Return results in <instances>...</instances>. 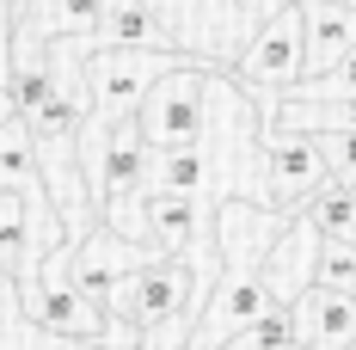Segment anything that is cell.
I'll return each mask as SVG.
<instances>
[{"instance_id": "obj_19", "label": "cell", "mask_w": 356, "mask_h": 350, "mask_svg": "<svg viewBox=\"0 0 356 350\" xmlns=\"http://www.w3.org/2000/svg\"><path fill=\"white\" fill-rule=\"evenodd\" d=\"M320 283L356 295V240H332V234H325V246H320Z\"/></svg>"}, {"instance_id": "obj_10", "label": "cell", "mask_w": 356, "mask_h": 350, "mask_svg": "<svg viewBox=\"0 0 356 350\" xmlns=\"http://www.w3.org/2000/svg\"><path fill=\"white\" fill-rule=\"evenodd\" d=\"M283 228H289V209L246 203V197L215 203V246H221V264L227 271H264V252L277 246Z\"/></svg>"}, {"instance_id": "obj_18", "label": "cell", "mask_w": 356, "mask_h": 350, "mask_svg": "<svg viewBox=\"0 0 356 350\" xmlns=\"http://www.w3.org/2000/svg\"><path fill=\"white\" fill-rule=\"evenodd\" d=\"M344 93H356V49L338 68H325V74H301L283 99H344Z\"/></svg>"}, {"instance_id": "obj_23", "label": "cell", "mask_w": 356, "mask_h": 350, "mask_svg": "<svg viewBox=\"0 0 356 350\" xmlns=\"http://www.w3.org/2000/svg\"><path fill=\"white\" fill-rule=\"evenodd\" d=\"M295 350H301V344H295Z\"/></svg>"}, {"instance_id": "obj_7", "label": "cell", "mask_w": 356, "mask_h": 350, "mask_svg": "<svg viewBox=\"0 0 356 350\" xmlns=\"http://www.w3.org/2000/svg\"><path fill=\"white\" fill-rule=\"evenodd\" d=\"M264 178H270V203L277 209H307L332 184V166H325L320 136L307 129H283V123H264Z\"/></svg>"}, {"instance_id": "obj_14", "label": "cell", "mask_w": 356, "mask_h": 350, "mask_svg": "<svg viewBox=\"0 0 356 350\" xmlns=\"http://www.w3.org/2000/svg\"><path fill=\"white\" fill-rule=\"evenodd\" d=\"M43 184V160H37V136L31 123L13 111L0 123V191H37Z\"/></svg>"}, {"instance_id": "obj_1", "label": "cell", "mask_w": 356, "mask_h": 350, "mask_svg": "<svg viewBox=\"0 0 356 350\" xmlns=\"http://www.w3.org/2000/svg\"><path fill=\"white\" fill-rule=\"evenodd\" d=\"M147 6L172 49L209 62V68H234L240 49L258 37V25L295 0H147Z\"/></svg>"}, {"instance_id": "obj_8", "label": "cell", "mask_w": 356, "mask_h": 350, "mask_svg": "<svg viewBox=\"0 0 356 350\" xmlns=\"http://www.w3.org/2000/svg\"><path fill=\"white\" fill-rule=\"evenodd\" d=\"M270 308H277V295H270L264 271H221L215 295L203 301V314H197L191 350H227V344L252 326V319H264Z\"/></svg>"}, {"instance_id": "obj_13", "label": "cell", "mask_w": 356, "mask_h": 350, "mask_svg": "<svg viewBox=\"0 0 356 350\" xmlns=\"http://www.w3.org/2000/svg\"><path fill=\"white\" fill-rule=\"evenodd\" d=\"M99 25H105V0H31L19 19V37H31V43L99 37Z\"/></svg>"}, {"instance_id": "obj_11", "label": "cell", "mask_w": 356, "mask_h": 350, "mask_svg": "<svg viewBox=\"0 0 356 350\" xmlns=\"http://www.w3.org/2000/svg\"><path fill=\"white\" fill-rule=\"evenodd\" d=\"M295 344L301 350H350L356 344V295L314 283L295 308Z\"/></svg>"}, {"instance_id": "obj_16", "label": "cell", "mask_w": 356, "mask_h": 350, "mask_svg": "<svg viewBox=\"0 0 356 350\" xmlns=\"http://www.w3.org/2000/svg\"><path fill=\"white\" fill-rule=\"evenodd\" d=\"M307 215L320 221V228L332 234V240H356V191L344 184V178H332V184H325L320 197L307 203Z\"/></svg>"}, {"instance_id": "obj_3", "label": "cell", "mask_w": 356, "mask_h": 350, "mask_svg": "<svg viewBox=\"0 0 356 350\" xmlns=\"http://www.w3.org/2000/svg\"><path fill=\"white\" fill-rule=\"evenodd\" d=\"M184 62V49H166V43H92L86 56V93H92V111L86 117H136L142 99L154 93V80L166 68Z\"/></svg>"}, {"instance_id": "obj_5", "label": "cell", "mask_w": 356, "mask_h": 350, "mask_svg": "<svg viewBox=\"0 0 356 350\" xmlns=\"http://www.w3.org/2000/svg\"><path fill=\"white\" fill-rule=\"evenodd\" d=\"M203 117H209V62H197V56H184L178 68L160 74L154 93L142 99V111H136V123H142V136H147L154 154L160 148L203 141Z\"/></svg>"}, {"instance_id": "obj_4", "label": "cell", "mask_w": 356, "mask_h": 350, "mask_svg": "<svg viewBox=\"0 0 356 350\" xmlns=\"http://www.w3.org/2000/svg\"><path fill=\"white\" fill-rule=\"evenodd\" d=\"M301 74H307V19H301V0H295V6L270 13L258 25V37L240 49V62H234V80L252 86L258 105H264V117H270L277 99H283Z\"/></svg>"}, {"instance_id": "obj_2", "label": "cell", "mask_w": 356, "mask_h": 350, "mask_svg": "<svg viewBox=\"0 0 356 350\" xmlns=\"http://www.w3.org/2000/svg\"><path fill=\"white\" fill-rule=\"evenodd\" d=\"M74 240L56 246L37 271H25L19 277V301H25V314L43 326V332H56V338H80V344H105V326L111 314L80 289V277H74Z\"/></svg>"}, {"instance_id": "obj_20", "label": "cell", "mask_w": 356, "mask_h": 350, "mask_svg": "<svg viewBox=\"0 0 356 350\" xmlns=\"http://www.w3.org/2000/svg\"><path fill=\"white\" fill-rule=\"evenodd\" d=\"M320 148H325V166H332V178L356 173V129H325Z\"/></svg>"}, {"instance_id": "obj_17", "label": "cell", "mask_w": 356, "mask_h": 350, "mask_svg": "<svg viewBox=\"0 0 356 350\" xmlns=\"http://www.w3.org/2000/svg\"><path fill=\"white\" fill-rule=\"evenodd\" d=\"M227 350H295V314L289 308H270L264 319H252Z\"/></svg>"}, {"instance_id": "obj_22", "label": "cell", "mask_w": 356, "mask_h": 350, "mask_svg": "<svg viewBox=\"0 0 356 350\" xmlns=\"http://www.w3.org/2000/svg\"><path fill=\"white\" fill-rule=\"evenodd\" d=\"M13 111H19V105H13V86H6V80H0V123H6V117H13Z\"/></svg>"}, {"instance_id": "obj_21", "label": "cell", "mask_w": 356, "mask_h": 350, "mask_svg": "<svg viewBox=\"0 0 356 350\" xmlns=\"http://www.w3.org/2000/svg\"><path fill=\"white\" fill-rule=\"evenodd\" d=\"M25 6L19 0H0V80H13V37H19Z\"/></svg>"}, {"instance_id": "obj_12", "label": "cell", "mask_w": 356, "mask_h": 350, "mask_svg": "<svg viewBox=\"0 0 356 350\" xmlns=\"http://www.w3.org/2000/svg\"><path fill=\"white\" fill-rule=\"evenodd\" d=\"M301 19H307V74L338 68L356 49V6H344V0H301Z\"/></svg>"}, {"instance_id": "obj_6", "label": "cell", "mask_w": 356, "mask_h": 350, "mask_svg": "<svg viewBox=\"0 0 356 350\" xmlns=\"http://www.w3.org/2000/svg\"><path fill=\"white\" fill-rule=\"evenodd\" d=\"M160 252L147 240H129V234H117L111 221H92L80 240H74V277H80V289L105 308V314H117V301H123V289H129V277L142 271V264H154Z\"/></svg>"}, {"instance_id": "obj_15", "label": "cell", "mask_w": 356, "mask_h": 350, "mask_svg": "<svg viewBox=\"0 0 356 350\" xmlns=\"http://www.w3.org/2000/svg\"><path fill=\"white\" fill-rule=\"evenodd\" d=\"M62 344H68V338L43 332V326L25 314V301H19V277L0 271V350H62Z\"/></svg>"}, {"instance_id": "obj_9", "label": "cell", "mask_w": 356, "mask_h": 350, "mask_svg": "<svg viewBox=\"0 0 356 350\" xmlns=\"http://www.w3.org/2000/svg\"><path fill=\"white\" fill-rule=\"evenodd\" d=\"M320 246H325V228L307 209H295L289 228L277 234V246L264 252V283H270L277 308H295V301L320 283Z\"/></svg>"}]
</instances>
